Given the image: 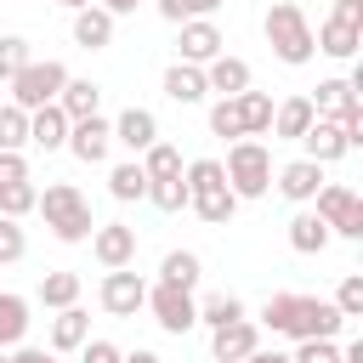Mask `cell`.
Instances as JSON below:
<instances>
[{
    "instance_id": "cell-18",
    "label": "cell",
    "mask_w": 363,
    "mask_h": 363,
    "mask_svg": "<svg viewBox=\"0 0 363 363\" xmlns=\"http://www.w3.org/2000/svg\"><path fill=\"white\" fill-rule=\"evenodd\" d=\"M318 187H323V164H312V159H289V164L278 170V193H284L289 204H312Z\"/></svg>"
},
{
    "instance_id": "cell-2",
    "label": "cell",
    "mask_w": 363,
    "mask_h": 363,
    "mask_svg": "<svg viewBox=\"0 0 363 363\" xmlns=\"http://www.w3.org/2000/svg\"><path fill=\"white\" fill-rule=\"evenodd\" d=\"M34 210L45 216L51 238H62V244H85V238L96 233V221H91V199H85L74 182H51V187L34 199Z\"/></svg>"
},
{
    "instance_id": "cell-47",
    "label": "cell",
    "mask_w": 363,
    "mask_h": 363,
    "mask_svg": "<svg viewBox=\"0 0 363 363\" xmlns=\"http://www.w3.org/2000/svg\"><path fill=\"white\" fill-rule=\"evenodd\" d=\"M244 363H289V352H250Z\"/></svg>"
},
{
    "instance_id": "cell-45",
    "label": "cell",
    "mask_w": 363,
    "mask_h": 363,
    "mask_svg": "<svg viewBox=\"0 0 363 363\" xmlns=\"http://www.w3.org/2000/svg\"><path fill=\"white\" fill-rule=\"evenodd\" d=\"M96 6H102V11H108V17H130V11H136V6H142V0H96Z\"/></svg>"
},
{
    "instance_id": "cell-5",
    "label": "cell",
    "mask_w": 363,
    "mask_h": 363,
    "mask_svg": "<svg viewBox=\"0 0 363 363\" xmlns=\"http://www.w3.org/2000/svg\"><path fill=\"white\" fill-rule=\"evenodd\" d=\"M221 176H227L233 199H261V193L272 187V153H267L255 136H238V142L227 147V164H221Z\"/></svg>"
},
{
    "instance_id": "cell-46",
    "label": "cell",
    "mask_w": 363,
    "mask_h": 363,
    "mask_svg": "<svg viewBox=\"0 0 363 363\" xmlns=\"http://www.w3.org/2000/svg\"><path fill=\"white\" fill-rule=\"evenodd\" d=\"M125 363H164L159 352H147V346H136V352H125Z\"/></svg>"
},
{
    "instance_id": "cell-42",
    "label": "cell",
    "mask_w": 363,
    "mask_h": 363,
    "mask_svg": "<svg viewBox=\"0 0 363 363\" xmlns=\"http://www.w3.org/2000/svg\"><path fill=\"white\" fill-rule=\"evenodd\" d=\"M79 363H125V352L113 340H85L79 346Z\"/></svg>"
},
{
    "instance_id": "cell-23",
    "label": "cell",
    "mask_w": 363,
    "mask_h": 363,
    "mask_svg": "<svg viewBox=\"0 0 363 363\" xmlns=\"http://www.w3.org/2000/svg\"><path fill=\"white\" fill-rule=\"evenodd\" d=\"M329 238H335V233H329L312 210H295V216H289V250H295V255H323Z\"/></svg>"
},
{
    "instance_id": "cell-40",
    "label": "cell",
    "mask_w": 363,
    "mask_h": 363,
    "mask_svg": "<svg viewBox=\"0 0 363 363\" xmlns=\"http://www.w3.org/2000/svg\"><path fill=\"white\" fill-rule=\"evenodd\" d=\"M289 363H340V346L335 340H295Z\"/></svg>"
},
{
    "instance_id": "cell-11",
    "label": "cell",
    "mask_w": 363,
    "mask_h": 363,
    "mask_svg": "<svg viewBox=\"0 0 363 363\" xmlns=\"http://www.w3.org/2000/svg\"><path fill=\"white\" fill-rule=\"evenodd\" d=\"M62 147H68L74 159H85V164H102V159H108V147H113V119H102V113H91V119H74Z\"/></svg>"
},
{
    "instance_id": "cell-22",
    "label": "cell",
    "mask_w": 363,
    "mask_h": 363,
    "mask_svg": "<svg viewBox=\"0 0 363 363\" xmlns=\"http://www.w3.org/2000/svg\"><path fill=\"white\" fill-rule=\"evenodd\" d=\"M164 96L182 102V108L204 102V96H210V91H204V68H193V62H170V68H164Z\"/></svg>"
},
{
    "instance_id": "cell-24",
    "label": "cell",
    "mask_w": 363,
    "mask_h": 363,
    "mask_svg": "<svg viewBox=\"0 0 363 363\" xmlns=\"http://www.w3.org/2000/svg\"><path fill=\"white\" fill-rule=\"evenodd\" d=\"M91 340V318L79 312V306H62L57 318H51V352H79Z\"/></svg>"
},
{
    "instance_id": "cell-13",
    "label": "cell",
    "mask_w": 363,
    "mask_h": 363,
    "mask_svg": "<svg viewBox=\"0 0 363 363\" xmlns=\"http://www.w3.org/2000/svg\"><path fill=\"white\" fill-rule=\"evenodd\" d=\"M176 51H182V62L204 68V62H216V57L227 51V40H221V28H216L210 17H193V23H182V40H176Z\"/></svg>"
},
{
    "instance_id": "cell-36",
    "label": "cell",
    "mask_w": 363,
    "mask_h": 363,
    "mask_svg": "<svg viewBox=\"0 0 363 363\" xmlns=\"http://www.w3.org/2000/svg\"><path fill=\"white\" fill-rule=\"evenodd\" d=\"M28 62H34V57H28V40H23V34H6V40H0V79L11 85Z\"/></svg>"
},
{
    "instance_id": "cell-26",
    "label": "cell",
    "mask_w": 363,
    "mask_h": 363,
    "mask_svg": "<svg viewBox=\"0 0 363 363\" xmlns=\"http://www.w3.org/2000/svg\"><path fill=\"white\" fill-rule=\"evenodd\" d=\"M199 278H204V267H199L193 250H170V255L159 261V284H170V289H187V295H193Z\"/></svg>"
},
{
    "instance_id": "cell-30",
    "label": "cell",
    "mask_w": 363,
    "mask_h": 363,
    "mask_svg": "<svg viewBox=\"0 0 363 363\" xmlns=\"http://www.w3.org/2000/svg\"><path fill=\"white\" fill-rule=\"evenodd\" d=\"M238 318H250V312H244V301L227 295V289H216V295L199 301V323H210V329H227V323H238Z\"/></svg>"
},
{
    "instance_id": "cell-43",
    "label": "cell",
    "mask_w": 363,
    "mask_h": 363,
    "mask_svg": "<svg viewBox=\"0 0 363 363\" xmlns=\"http://www.w3.org/2000/svg\"><path fill=\"white\" fill-rule=\"evenodd\" d=\"M11 182H28V159L23 153H0V187H11Z\"/></svg>"
},
{
    "instance_id": "cell-20",
    "label": "cell",
    "mask_w": 363,
    "mask_h": 363,
    "mask_svg": "<svg viewBox=\"0 0 363 363\" xmlns=\"http://www.w3.org/2000/svg\"><path fill=\"white\" fill-rule=\"evenodd\" d=\"M28 142H34V147H45V153H57V147L68 142V113H62L57 102L34 108V113H28Z\"/></svg>"
},
{
    "instance_id": "cell-15",
    "label": "cell",
    "mask_w": 363,
    "mask_h": 363,
    "mask_svg": "<svg viewBox=\"0 0 363 363\" xmlns=\"http://www.w3.org/2000/svg\"><path fill=\"white\" fill-rule=\"evenodd\" d=\"M204 91H216V102H233V96H244V91H250V62L221 51L216 62H204Z\"/></svg>"
},
{
    "instance_id": "cell-3",
    "label": "cell",
    "mask_w": 363,
    "mask_h": 363,
    "mask_svg": "<svg viewBox=\"0 0 363 363\" xmlns=\"http://www.w3.org/2000/svg\"><path fill=\"white\" fill-rule=\"evenodd\" d=\"M261 28H267V45H272L278 62L301 68V62L318 57V45H312V23H306V11H301L295 0H272L267 17H261Z\"/></svg>"
},
{
    "instance_id": "cell-19",
    "label": "cell",
    "mask_w": 363,
    "mask_h": 363,
    "mask_svg": "<svg viewBox=\"0 0 363 363\" xmlns=\"http://www.w3.org/2000/svg\"><path fill=\"white\" fill-rule=\"evenodd\" d=\"M312 102L306 96H284V102H272V136L278 142H301L306 130H312Z\"/></svg>"
},
{
    "instance_id": "cell-28",
    "label": "cell",
    "mask_w": 363,
    "mask_h": 363,
    "mask_svg": "<svg viewBox=\"0 0 363 363\" xmlns=\"http://www.w3.org/2000/svg\"><path fill=\"white\" fill-rule=\"evenodd\" d=\"M23 335H28V295H11V289H6V295H0V352L17 346Z\"/></svg>"
},
{
    "instance_id": "cell-29",
    "label": "cell",
    "mask_w": 363,
    "mask_h": 363,
    "mask_svg": "<svg viewBox=\"0 0 363 363\" xmlns=\"http://www.w3.org/2000/svg\"><path fill=\"white\" fill-rule=\"evenodd\" d=\"M40 306H51V312L79 306V272H45L40 278Z\"/></svg>"
},
{
    "instance_id": "cell-31",
    "label": "cell",
    "mask_w": 363,
    "mask_h": 363,
    "mask_svg": "<svg viewBox=\"0 0 363 363\" xmlns=\"http://www.w3.org/2000/svg\"><path fill=\"white\" fill-rule=\"evenodd\" d=\"M136 164H142V176H147V182H170V176H182V153H176L170 142H153Z\"/></svg>"
},
{
    "instance_id": "cell-10",
    "label": "cell",
    "mask_w": 363,
    "mask_h": 363,
    "mask_svg": "<svg viewBox=\"0 0 363 363\" xmlns=\"http://www.w3.org/2000/svg\"><path fill=\"white\" fill-rule=\"evenodd\" d=\"M102 312L108 318H136L142 312V301H147V284H142V272H130V267H113L108 278H102Z\"/></svg>"
},
{
    "instance_id": "cell-41",
    "label": "cell",
    "mask_w": 363,
    "mask_h": 363,
    "mask_svg": "<svg viewBox=\"0 0 363 363\" xmlns=\"http://www.w3.org/2000/svg\"><path fill=\"white\" fill-rule=\"evenodd\" d=\"M210 130L238 142V136H244V125H238V108H233V102H216V108H210Z\"/></svg>"
},
{
    "instance_id": "cell-33",
    "label": "cell",
    "mask_w": 363,
    "mask_h": 363,
    "mask_svg": "<svg viewBox=\"0 0 363 363\" xmlns=\"http://www.w3.org/2000/svg\"><path fill=\"white\" fill-rule=\"evenodd\" d=\"M23 147H28V113L17 102H6L0 108V153H23Z\"/></svg>"
},
{
    "instance_id": "cell-37",
    "label": "cell",
    "mask_w": 363,
    "mask_h": 363,
    "mask_svg": "<svg viewBox=\"0 0 363 363\" xmlns=\"http://www.w3.org/2000/svg\"><path fill=\"white\" fill-rule=\"evenodd\" d=\"M216 6H221V0H159V17L182 28V23H193V17H210Z\"/></svg>"
},
{
    "instance_id": "cell-17",
    "label": "cell",
    "mask_w": 363,
    "mask_h": 363,
    "mask_svg": "<svg viewBox=\"0 0 363 363\" xmlns=\"http://www.w3.org/2000/svg\"><path fill=\"white\" fill-rule=\"evenodd\" d=\"M113 142L130 147V153H147V147L159 142V119H153L147 108H125V113L113 119Z\"/></svg>"
},
{
    "instance_id": "cell-14",
    "label": "cell",
    "mask_w": 363,
    "mask_h": 363,
    "mask_svg": "<svg viewBox=\"0 0 363 363\" xmlns=\"http://www.w3.org/2000/svg\"><path fill=\"white\" fill-rule=\"evenodd\" d=\"M250 352H261V329H255L250 318H238V323H227V329H210V357H216V363H244Z\"/></svg>"
},
{
    "instance_id": "cell-4",
    "label": "cell",
    "mask_w": 363,
    "mask_h": 363,
    "mask_svg": "<svg viewBox=\"0 0 363 363\" xmlns=\"http://www.w3.org/2000/svg\"><path fill=\"white\" fill-rule=\"evenodd\" d=\"M182 182H187V210H193L199 221H210V227H227V221H233L238 199H233L227 176H221V159H193Z\"/></svg>"
},
{
    "instance_id": "cell-49",
    "label": "cell",
    "mask_w": 363,
    "mask_h": 363,
    "mask_svg": "<svg viewBox=\"0 0 363 363\" xmlns=\"http://www.w3.org/2000/svg\"><path fill=\"white\" fill-rule=\"evenodd\" d=\"M0 363H11V352H0Z\"/></svg>"
},
{
    "instance_id": "cell-32",
    "label": "cell",
    "mask_w": 363,
    "mask_h": 363,
    "mask_svg": "<svg viewBox=\"0 0 363 363\" xmlns=\"http://www.w3.org/2000/svg\"><path fill=\"white\" fill-rule=\"evenodd\" d=\"M108 193H113L119 204L147 199V176H142V164H136V159H130V164H113V170H108Z\"/></svg>"
},
{
    "instance_id": "cell-12",
    "label": "cell",
    "mask_w": 363,
    "mask_h": 363,
    "mask_svg": "<svg viewBox=\"0 0 363 363\" xmlns=\"http://www.w3.org/2000/svg\"><path fill=\"white\" fill-rule=\"evenodd\" d=\"M91 255H96L102 272L130 267V261H136V227H125V221H102V227L91 233Z\"/></svg>"
},
{
    "instance_id": "cell-35",
    "label": "cell",
    "mask_w": 363,
    "mask_h": 363,
    "mask_svg": "<svg viewBox=\"0 0 363 363\" xmlns=\"http://www.w3.org/2000/svg\"><path fill=\"white\" fill-rule=\"evenodd\" d=\"M147 204L164 210V216H170V210H187V182H182V176H170V182H147Z\"/></svg>"
},
{
    "instance_id": "cell-9",
    "label": "cell",
    "mask_w": 363,
    "mask_h": 363,
    "mask_svg": "<svg viewBox=\"0 0 363 363\" xmlns=\"http://www.w3.org/2000/svg\"><path fill=\"white\" fill-rule=\"evenodd\" d=\"M142 306L153 312V323H159L164 335H187V329L199 323V301H193L187 289H170V284H153Z\"/></svg>"
},
{
    "instance_id": "cell-6",
    "label": "cell",
    "mask_w": 363,
    "mask_h": 363,
    "mask_svg": "<svg viewBox=\"0 0 363 363\" xmlns=\"http://www.w3.org/2000/svg\"><path fill=\"white\" fill-rule=\"evenodd\" d=\"M312 216H318L329 233H340V238H363V199H357L346 182H323V187L312 193Z\"/></svg>"
},
{
    "instance_id": "cell-38",
    "label": "cell",
    "mask_w": 363,
    "mask_h": 363,
    "mask_svg": "<svg viewBox=\"0 0 363 363\" xmlns=\"http://www.w3.org/2000/svg\"><path fill=\"white\" fill-rule=\"evenodd\" d=\"M335 312H340V318H363V272H346V278H340Z\"/></svg>"
},
{
    "instance_id": "cell-25",
    "label": "cell",
    "mask_w": 363,
    "mask_h": 363,
    "mask_svg": "<svg viewBox=\"0 0 363 363\" xmlns=\"http://www.w3.org/2000/svg\"><path fill=\"white\" fill-rule=\"evenodd\" d=\"M96 102H102V85H96V79H68V85L57 91V108L68 113V125H74V119H91Z\"/></svg>"
},
{
    "instance_id": "cell-39",
    "label": "cell",
    "mask_w": 363,
    "mask_h": 363,
    "mask_svg": "<svg viewBox=\"0 0 363 363\" xmlns=\"http://www.w3.org/2000/svg\"><path fill=\"white\" fill-rule=\"evenodd\" d=\"M23 255H28V238H23V227L0 216V267H11V261H23Z\"/></svg>"
},
{
    "instance_id": "cell-44",
    "label": "cell",
    "mask_w": 363,
    "mask_h": 363,
    "mask_svg": "<svg viewBox=\"0 0 363 363\" xmlns=\"http://www.w3.org/2000/svg\"><path fill=\"white\" fill-rule=\"evenodd\" d=\"M11 363H57V352H45V346H17Z\"/></svg>"
},
{
    "instance_id": "cell-48",
    "label": "cell",
    "mask_w": 363,
    "mask_h": 363,
    "mask_svg": "<svg viewBox=\"0 0 363 363\" xmlns=\"http://www.w3.org/2000/svg\"><path fill=\"white\" fill-rule=\"evenodd\" d=\"M57 6H68V11H85V6H96V0H57Z\"/></svg>"
},
{
    "instance_id": "cell-34",
    "label": "cell",
    "mask_w": 363,
    "mask_h": 363,
    "mask_svg": "<svg viewBox=\"0 0 363 363\" xmlns=\"http://www.w3.org/2000/svg\"><path fill=\"white\" fill-rule=\"evenodd\" d=\"M34 199H40L34 182H11V187H0V216H6V221H23V216L34 210Z\"/></svg>"
},
{
    "instance_id": "cell-8",
    "label": "cell",
    "mask_w": 363,
    "mask_h": 363,
    "mask_svg": "<svg viewBox=\"0 0 363 363\" xmlns=\"http://www.w3.org/2000/svg\"><path fill=\"white\" fill-rule=\"evenodd\" d=\"M68 85V68L57 62V57H45V62H28L17 79H11V102L23 108V113H34V108H45V102H57V91Z\"/></svg>"
},
{
    "instance_id": "cell-27",
    "label": "cell",
    "mask_w": 363,
    "mask_h": 363,
    "mask_svg": "<svg viewBox=\"0 0 363 363\" xmlns=\"http://www.w3.org/2000/svg\"><path fill=\"white\" fill-rule=\"evenodd\" d=\"M233 108H238V125H244V136H261V130H272V96H267V91H244V96H233Z\"/></svg>"
},
{
    "instance_id": "cell-16",
    "label": "cell",
    "mask_w": 363,
    "mask_h": 363,
    "mask_svg": "<svg viewBox=\"0 0 363 363\" xmlns=\"http://www.w3.org/2000/svg\"><path fill=\"white\" fill-rule=\"evenodd\" d=\"M301 147H306V159H312V164H335V159H346V153H352V142H346V130H340L335 119H312V130L301 136Z\"/></svg>"
},
{
    "instance_id": "cell-1",
    "label": "cell",
    "mask_w": 363,
    "mask_h": 363,
    "mask_svg": "<svg viewBox=\"0 0 363 363\" xmlns=\"http://www.w3.org/2000/svg\"><path fill=\"white\" fill-rule=\"evenodd\" d=\"M261 323H267L272 335H289V340H335L346 318H340V312H335V301H323V295L278 289V295H267Z\"/></svg>"
},
{
    "instance_id": "cell-7",
    "label": "cell",
    "mask_w": 363,
    "mask_h": 363,
    "mask_svg": "<svg viewBox=\"0 0 363 363\" xmlns=\"http://www.w3.org/2000/svg\"><path fill=\"white\" fill-rule=\"evenodd\" d=\"M312 45H318L323 57H335V62L357 57V45H363V0H335L329 23L312 34Z\"/></svg>"
},
{
    "instance_id": "cell-21",
    "label": "cell",
    "mask_w": 363,
    "mask_h": 363,
    "mask_svg": "<svg viewBox=\"0 0 363 363\" xmlns=\"http://www.w3.org/2000/svg\"><path fill=\"white\" fill-rule=\"evenodd\" d=\"M113 23H119V17H108L102 6H85V11H74V45H85V51H102V45H113Z\"/></svg>"
}]
</instances>
